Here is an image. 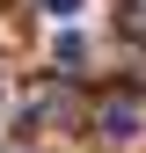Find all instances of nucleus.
<instances>
[{
  "mask_svg": "<svg viewBox=\"0 0 146 153\" xmlns=\"http://www.w3.org/2000/svg\"><path fill=\"white\" fill-rule=\"evenodd\" d=\"M95 131L102 139H117V146H132L139 131H146V95H102V109H95Z\"/></svg>",
  "mask_w": 146,
  "mask_h": 153,
  "instance_id": "f257e3e1",
  "label": "nucleus"
},
{
  "mask_svg": "<svg viewBox=\"0 0 146 153\" xmlns=\"http://www.w3.org/2000/svg\"><path fill=\"white\" fill-rule=\"evenodd\" d=\"M44 15H59V22H66V15H80V0H44Z\"/></svg>",
  "mask_w": 146,
  "mask_h": 153,
  "instance_id": "f03ea898",
  "label": "nucleus"
}]
</instances>
